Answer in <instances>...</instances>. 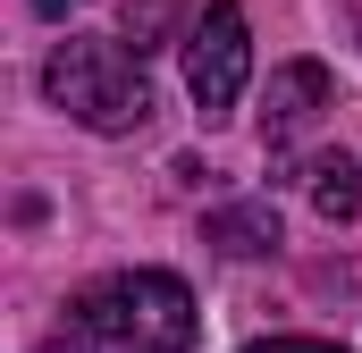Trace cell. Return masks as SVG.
Instances as JSON below:
<instances>
[{
	"label": "cell",
	"instance_id": "3957f363",
	"mask_svg": "<svg viewBox=\"0 0 362 353\" xmlns=\"http://www.w3.org/2000/svg\"><path fill=\"white\" fill-rule=\"evenodd\" d=\"M185 92L202 118H228L245 101V76H253V25L236 0H202V17L185 25Z\"/></svg>",
	"mask_w": 362,
	"mask_h": 353
},
{
	"label": "cell",
	"instance_id": "5b68a950",
	"mask_svg": "<svg viewBox=\"0 0 362 353\" xmlns=\"http://www.w3.org/2000/svg\"><path fill=\"white\" fill-rule=\"evenodd\" d=\"M202 244H219L228 261H253V253H278V210L270 202H228L202 219Z\"/></svg>",
	"mask_w": 362,
	"mask_h": 353
},
{
	"label": "cell",
	"instance_id": "8992f818",
	"mask_svg": "<svg viewBox=\"0 0 362 353\" xmlns=\"http://www.w3.org/2000/svg\"><path fill=\"white\" fill-rule=\"evenodd\" d=\"M303 193H312V210H320L329 227H346V219H362V169L346 160V152L312 160V169H303Z\"/></svg>",
	"mask_w": 362,
	"mask_h": 353
},
{
	"label": "cell",
	"instance_id": "6da1fadb",
	"mask_svg": "<svg viewBox=\"0 0 362 353\" xmlns=\"http://www.w3.org/2000/svg\"><path fill=\"white\" fill-rule=\"evenodd\" d=\"M76 337L93 353H194L202 320H194V294L169 269H118L76 294Z\"/></svg>",
	"mask_w": 362,
	"mask_h": 353
},
{
	"label": "cell",
	"instance_id": "7a4b0ae2",
	"mask_svg": "<svg viewBox=\"0 0 362 353\" xmlns=\"http://www.w3.org/2000/svg\"><path fill=\"white\" fill-rule=\"evenodd\" d=\"M42 92H51V109H68L93 135H135V126L152 118L144 51L101 42V34H68V42L42 59Z\"/></svg>",
	"mask_w": 362,
	"mask_h": 353
},
{
	"label": "cell",
	"instance_id": "ba28073f",
	"mask_svg": "<svg viewBox=\"0 0 362 353\" xmlns=\"http://www.w3.org/2000/svg\"><path fill=\"white\" fill-rule=\"evenodd\" d=\"M245 353H346V345H329V337H253Z\"/></svg>",
	"mask_w": 362,
	"mask_h": 353
},
{
	"label": "cell",
	"instance_id": "9c48e42d",
	"mask_svg": "<svg viewBox=\"0 0 362 353\" xmlns=\"http://www.w3.org/2000/svg\"><path fill=\"white\" fill-rule=\"evenodd\" d=\"M34 8H42V17H68V8H76V0H34Z\"/></svg>",
	"mask_w": 362,
	"mask_h": 353
},
{
	"label": "cell",
	"instance_id": "52a82bcc",
	"mask_svg": "<svg viewBox=\"0 0 362 353\" xmlns=\"http://www.w3.org/2000/svg\"><path fill=\"white\" fill-rule=\"evenodd\" d=\"M160 34H169V0H127V42L160 51Z\"/></svg>",
	"mask_w": 362,
	"mask_h": 353
},
{
	"label": "cell",
	"instance_id": "277c9868",
	"mask_svg": "<svg viewBox=\"0 0 362 353\" xmlns=\"http://www.w3.org/2000/svg\"><path fill=\"white\" fill-rule=\"evenodd\" d=\"M329 68H320V59H286V68H270V92H262V143H295V135H303V126H312V118H320V109H329Z\"/></svg>",
	"mask_w": 362,
	"mask_h": 353
}]
</instances>
